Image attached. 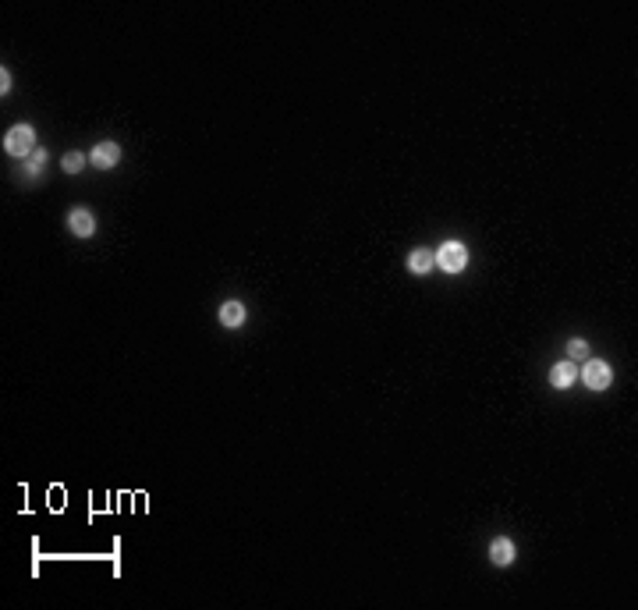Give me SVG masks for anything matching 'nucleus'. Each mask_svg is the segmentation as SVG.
<instances>
[{
  "label": "nucleus",
  "mask_w": 638,
  "mask_h": 610,
  "mask_svg": "<svg viewBox=\"0 0 638 610\" xmlns=\"http://www.w3.org/2000/svg\"><path fill=\"white\" fill-rule=\"evenodd\" d=\"M71 231L78 234V238H89L96 231V217H93V209H85V206H78V209H71Z\"/></svg>",
  "instance_id": "nucleus-6"
},
{
  "label": "nucleus",
  "mask_w": 638,
  "mask_h": 610,
  "mask_svg": "<svg viewBox=\"0 0 638 610\" xmlns=\"http://www.w3.org/2000/svg\"><path fill=\"white\" fill-rule=\"evenodd\" d=\"M514 557H518V546H514L507 536H500V539H493V543H490V561H493V564L507 568Z\"/></svg>",
  "instance_id": "nucleus-5"
},
{
  "label": "nucleus",
  "mask_w": 638,
  "mask_h": 610,
  "mask_svg": "<svg viewBox=\"0 0 638 610\" xmlns=\"http://www.w3.org/2000/svg\"><path fill=\"white\" fill-rule=\"evenodd\" d=\"M550 383H553L557 390L571 387V383H574V362H557L553 369H550Z\"/></svg>",
  "instance_id": "nucleus-8"
},
{
  "label": "nucleus",
  "mask_w": 638,
  "mask_h": 610,
  "mask_svg": "<svg viewBox=\"0 0 638 610\" xmlns=\"http://www.w3.org/2000/svg\"><path fill=\"white\" fill-rule=\"evenodd\" d=\"M89 160H93V167H100V171H110L114 164H121V146L117 142H100Z\"/></svg>",
  "instance_id": "nucleus-4"
},
{
  "label": "nucleus",
  "mask_w": 638,
  "mask_h": 610,
  "mask_svg": "<svg viewBox=\"0 0 638 610\" xmlns=\"http://www.w3.org/2000/svg\"><path fill=\"white\" fill-rule=\"evenodd\" d=\"M408 270H411V273H429V270H433V252H429V249H415V252L408 256Z\"/></svg>",
  "instance_id": "nucleus-9"
},
{
  "label": "nucleus",
  "mask_w": 638,
  "mask_h": 610,
  "mask_svg": "<svg viewBox=\"0 0 638 610\" xmlns=\"http://www.w3.org/2000/svg\"><path fill=\"white\" fill-rule=\"evenodd\" d=\"M43 164H46V152H43V149H33V152L25 157V171H28V174H39Z\"/></svg>",
  "instance_id": "nucleus-10"
},
{
  "label": "nucleus",
  "mask_w": 638,
  "mask_h": 610,
  "mask_svg": "<svg viewBox=\"0 0 638 610\" xmlns=\"http://www.w3.org/2000/svg\"><path fill=\"white\" fill-rule=\"evenodd\" d=\"M582 380H585L589 390H606V387H610V380H614V373H610V365H606V362L592 358V362H585Z\"/></svg>",
  "instance_id": "nucleus-3"
},
{
  "label": "nucleus",
  "mask_w": 638,
  "mask_h": 610,
  "mask_svg": "<svg viewBox=\"0 0 638 610\" xmlns=\"http://www.w3.org/2000/svg\"><path fill=\"white\" fill-rule=\"evenodd\" d=\"M436 266L447 270V273H461L468 266V249L461 241H447V245L436 249Z\"/></svg>",
  "instance_id": "nucleus-1"
},
{
  "label": "nucleus",
  "mask_w": 638,
  "mask_h": 610,
  "mask_svg": "<svg viewBox=\"0 0 638 610\" xmlns=\"http://www.w3.org/2000/svg\"><path fill=\"white\" fill-rule=\"evenodd\" d=\"M567 355H571V358H585V355H589V345L574 338V341H567Z\"/></svg>",
  "instance_id": "nucleus-12"
},
{
  "label": "nucleus",
  "mask_w": 638,
  "mask_h": 610,
  "mask_svg": "<svg viewBox=\"0 0 638 610\" xmlns=\"http://www.w3.org/2000/svg\"><path fill=\"white\" fill-rule=\"evenodd\" d=\"M82 167H85V157H82V152H68V157H64V171H68V174H78Z\"/></svg>",
  "instance_id": "nucleus-11"
},
{
  "label": "nucleus",
  "mask_w": 638,
  "mask_h": 610,
  "mask_svg": "<svg viewBox=\"0 0 638 610\" xmlns=\"http://www.w3.org/2000/svg\"><path fill=\"white\" fill-rule=\"evenodd\" d=\"M220 323L224 326H241V323H245V305H241V302H224L220 305Z\"/></svg>",
  "instance_id": "nucleus-7"
},
{
  "label": "nucleus",
  "mask_w": 638,
  "mask_h": 610,
  "mask_svg": "<svg viewBox=\"0 0 638 610\" xmlns=\"http://www.w3.org/2000/svg\"><path fill=\"white\" fill-rule=\"evenodd\" d=\"M33 146H36V132L28 128V125H18V128H11L4 135V149L11 152V157H28Z\"/></svg>",
  "instance_id": "nucleus-2"
}]
</instances>
